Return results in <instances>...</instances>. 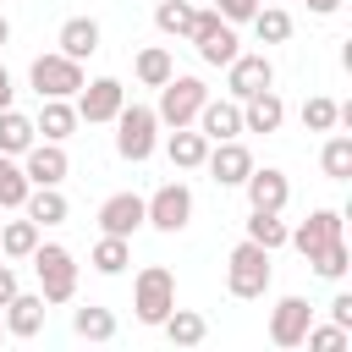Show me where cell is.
Instances as JSON below:
<instances>
[{
	"label": "cell",
	"instance_id": "6da1fadb",
	"mask_svg": "<svg viewBox=\"0 0 352 352\" xmlns=\"http://www.w3.org/2000/svg\"><path fill=\"white\" fill-rule=\"evenodd\" d=\"M226 292L242 297V302L264 297V292H270V248H258V242L242 236V242L231 248V258H226Z\"/></svg>",
	"mask_w": 352,
	"mask_h": 352
},
{
	"label": "cell",
	"instance_id": "7a4b0ae2",
	"mask_svg": "<svg viewBox=\"0 0 352 352\" xmlns=\"http://www.w3.org/2000/svg\"><path fill=\"white\" fill-rule=\"evenodd\" d=\"M28 258H33V270H38V297H44V302H72V297H77V258H72L60 242H38Z\"/></svg>",
	"mask_w": 352,
	"mask_h": 352
},
{
	"label": "cell",
	"instance_id": "3957f363",
	"mask_svg": "<svg viewBox=\"0 0 352 352\" xmlns=\"http://www.w3.org/2000/svg\"><path fill=\"white\" fill-rule=\"evenodd\" d=\"M154 132H160L154 104H121V110H116V154H121V160L143 165V160L154 154Z\"/></svg>",
	"mask_w": 352,
	"mask_h": 352
},
{
	"label": "cell",
	"instance_id": "277c9868",
	"mask_svg": "<svg viewBox=\"0 0 352 352\" xmlns=\"http://www.w3.org/2000/svg\"><path fill=\"white\" fill-rule=\"evenodd\" d=\"M187 38H192V50H198L204 66H231V60L242 55V50H236V28H231L214 6L192 16V33H187Z\"/></svg>",
	"mask_w": 352,
	"mask_h": 352
},
{
	"label": "cell",
	"instance_id": "5b68a950",
	"mask_svg": "<svg viewBox=\"0 0 352 352\" xmlns=\"http://www.w3.org/2000/svg\"><path fill=\"white\" fill-rule=\"evenodd\" d=\"M204 99H209V88H204V77H165L160 82V104H154V116H160V126H192V116L204 110Z\"/></svg>",
	"mask_w": 352,
	"mask_h": 352
},
{
	"label": "cell",
	"instance_id": "8992f818",
	"mask_svg": "<svg viewBox=\"0 0 352 352\" xmlns=\"http://www.w3.org/2000/svg\"><path fill=\"white\" fill-rule=\"evenodd\" d=\"M132 308H138L143 324H160V319L176 308V275H170L165 264L138 270V280H132Z\"/></svg>",
	"mask_w": 352,
	"mask_h": 352
},
{
	"label": "cell",
	"instance_id": "52a82bcc",
	"mask_svg": "<svg viewBox=\"0 0 352 352\" xmlns=\"http://www.w3.org/2000/svg\"><path fill=\"white\" fill-rule=\"evenodd\" d=\"M28 82L38 88V99H72L88 77H82V60H72V55H38L33 66H28Z\"/></svg>",
	"mask_w": 352,
	"mask_h": 352
},
{
	"label": "cell",
	"instance_id": "ba28073f",
	"mask_svg": "<svg viewBox=\"0 0 352 352\" xmlns=\"http://www.w3.org/2000/svg\"><path fill=\"white\" fill-rule=\"evenodd\" d=\"M187 220H192V192H187V182H165V187H154V198H143V226L176 236Z\"/></svg>",
	"mask_w": 352,
	"mask_h": 352
},
{
	"label": "cell",
	"instance_id": "9c48e42d",
	"mask_svg": "<svg viewBox=\"0 0 352 352\" xmlns=\"http://www.w3.org/2000/svg\"><path fill=\"white\" fill-rule=\"evenodd\" d=\"M66 170H72V160H66V148H60V143H50V138L38 143V138H33V143L22 148V176H28L33 187H60V182H66Z\"/></svg>",
	"mask_w": 352,
	"mask_h": 352
},
{
	"label": "cell",
	"instance_id": "30bf717a",
	"mask_svg": "<svg viewBox=\"0 0 352 352\" xmlns=\"http://www.w3.org/2000/svg\"><path fill=\"white\" fill-rule=\"evenodd\" d=\"M126 104V88L116 82V77H94V82H82L77 88V121H116V110Z\"/></svg>",
	"mask_w": 352,
	"mask_h": 352
},
{
	"label": "cell",
	"instance_id": "8fae6325",
	"mask_svg": "<svg viewBox=\"0 0 352 352\" xmlns=\"http://www.w3.org/2000/svg\"><path fill=\"white\" fill-rule=\"evenodd\" d=\"M308 324H314L308 297H280V302H275V314H270V341H275V346H302Z\"/></svg>",
	"mask_w": 352,
	"mask_h": 352
},
{
	"label": "cell",
	"instance_id": "7c38bea8",
	"mask_svg": "<svg viewBox=\"0 0 352 352\" xmlns=\"http://www.w3.org/2000/svg\"><path fill=\"white\" fill-rule=\"evenodd\" d=\"M275 82V66H270V55H236L231 66H226V88H231V99L242 104V99H253L258 88H270Z\"/></svg>",
	"mask_w": 352,
	"mask_h": 352
},
{
	"label": "cell",
	"instance_id": "4fadbf2b",
	"mask_svg": "<svg viewBox=\"0 0 352 352\" xmlns=\"http://www.w3.org/2000/svg\"><path fill=\"white\" fill-rule=\"evenodd\" d=\"M204 165H209V176H214L220 187H242L248 170H253V154H248V143L226 138V143H214V148L204 154Z\"/></svg>",
	"mask_w": 352,
	"mask_h": 352
},
{
	"label": "cell",
	"instance_id": "5bb4252c",
	"mask_svg": "<svg viewBox=\"0 0 352 352\" xmlns=\"http://www.w3.org/2000/svg\"><path fill=\"white\" fill-rule=\"evenodd\" d=\"M138 226H143V198H138V192H110V198L99 204V231H104V236H126V242H132Z\"/></svg>",
	"mask_w": 352,
	"mask_h": 352
},
{
	"label": "cell",
	"instance_id": "9a60e30c",
	"mask_svg": "<svg viewBox=\"0 0 352 352\" xmlns=\"http://www.w3.org/2000/svg\"><path fill=\"white\" fill-rule=\"evenodd\" d=\"M336 236H341V209H314V214H308L286 242H292L302 258H314V253H319L324 242H336Z\"/></svg>",
	"mask_w": 352,
	"mask_h": 352
},
{
	"label": "cell",
	"instance_id": "2e32d148",
	"mask_svg": "<svg viewBox=\"0 0 352 352\" xmlns=\"http://www.w3.org/2000/svg\"><path fill=\"white\" fill-rule=\"evenodd\" d=\"M192 121H198V132H204L209 143H226V138L242 132V104H236V99H204V110H198Z\"/></svg>",
	"mask_w": 352,
	"mask_h": 352
},
{
	"label": "cell",
	"instance_id": "e0dca14e",
	"mask_svg": "<svg viewBox=\"0 0 352 352\" xmlns=\"http://www.w3.org/2000/svg\"><path fill=\"white\" fill-rule=\"evenodd\" d=\"M242 187H248V204H253V209H286V198H292V182H286V170H275V165H264V170L253 165Z\"/></svg>",
	"mask_w": 352,
	"mask_h": 352
},
{
	"label": "cell",
	"instance_id": "ac0fdd59",
	"mask_svg": "<svg viewBox=\"0 0 352 352\" xmlns=\"http://www.w3.org/2000/svg\"><path fill=\"white\" fill-rule=\"evenodd\" d=\"M286 121V104L275 88H258L253 99H242V132H280Z\"/></svg>",
	"mask_w": 352,
	"mask_h": 352
},
{
	"label": "cell",
	"instance_id": "d6986e66",
	"mask_svg": "<svg viewBox=\"0 0 352 352\" xmlns=\"http://www.w3.org/2000/svg\"><path fill=\"white\" fill-rule=\"evenodd\" d=\"M6 330H11L16 341L38 336V330H44V297H38V292H16V297L6 302Z\"/></svg>",
	"mask_w": 352,
	"mask_h": 352
},
{
	"label": "cell",
	"instance_id": "ffe728a7",
	"mask_svg": "<svg viewBox=\"0 0 352 352\" xmlns=\"http://www.w3.org/2000/svg\"><path fill=\"white\" fill-rule=\"evenodd\" d=\"M55 44H60V55H72V60H88V55L99 50V22H94V16H66Z\"/></svg>",
	"mask_w": 352,
	"mask_h": 352
},
{
	"label": "cell",
	"instance_id": "44dd1931",
	"mask_svg": "<svg viewBox=\"0 0 352 352\" xmlns=\"http://www.w3.org/2000/svg\"><path fill=\"white\" fill-rule=\"evenodd\" d=\"M165 154H170V165H176V170H198V165H204V154H209V138H204V132H192V126H170Z\"/></svg>",
	"mask_w": 352,
	"mask_h": 352
},
{
	"label": "cell",
	"instance_id": "7402d4cb",
	"mask_svg": "<svg viewBox=\"0 0 352 352\" xmlns=\"http://www.w3.org/2000/svg\"><path fill=\"white\" fill-rule=\"evenodd\" d=\"M22 209H28V220H38V226H60V220L72 214V204H66L60 187H28Z\"/></svg>",
	"mask_w": 352,
	"mask_h": 352
},
{
	"label": "cell",
	"instance_id": "603a6c76",
	"mask_svg": "<svg viewBox=\"0 0 352 352\" xmlns=\"http://www.w3.org/2000/svg\"><path fill=\"white\" fill-rule=\"evenodd\" d=\"M50 143H66L72 132H77V104H66V99H44V110H38V121H33Z\"/></svg>",
	"mask_w": 352,
	"mask_h": 352
},
{
	"label": "cell",
	"instance_id": "cb8c5ba5",
	"mask_svg": "<svg viewBox=\"0 0 352 352\" xmlns=\"http://www.w3.org/2000/svg\"><path fill=\"white\" fill-rule=\"evenodd\" d=\"M286 236H292V226L280 220V209H253L248 214V242H258V248H286Z\"/></svg>",
	"mask_w": 352,
	"mask_h": 352
},
{
	"label": "cell",
	"instance_id": "d4e9b609",
	"mask_svg": "<svg viewBox=\"0 0 352 352\" xmlns=\"http://www.w3.org/2000/svg\"><path fill=\"white\" fill-rule=\"evenodd\" d=\"M160 330H165L176 346H198V341L209 336V319H204V314H192V308H170V314L160 319Z\"/></svg>",
	"mask_w": 352,
	"mask_h": 352
},
{
	"label": "cell",
	"instance_id": "484cf974",
	"mask_svg": "<svg viewBox=\"0 0 352 352\" xmlns=\"http://www.w3.org/2000/svg\"><path fill=\"white\" fill-rule=\"evenodd\" d=\"M88 264H94L99 275H121V270L132 264V242H126V236H99L94 253H88Z\"/></svg>",
	"mask_w": 352,
	"mask_h": 352
},
{
	"label": "cell",
	"instance_id": "4316f807",
	"mask_svg": "<svg viewBox=\"0 0 352 352\" xmlns=\"http://www.w3.org/2000/svg\"><path fill=\"white\" fill-rule=\"evenodd\" d=\"M33 138H38V126H33L22 110H11V104H6V110H0V154H22Z\"/></svg>",
	"mask_w": 352,
	"mask_h": 352
},
{
	"label": "cell",
	"instance_id": "83f0119b",
	"mask_svg": "<svg viewBox=\"0 0 352 352\" xmlns=\"http://www.w3.org/2000/svg\"><path fill=\"white\" fill-rule=\"evenodd\" d=\"M192 16H198L192 0H160V6H154V28L170 33V38H187V33H192Z\"/></svg>",
	"mask_w": 352,
	"mask_h": 352
},
{
	"label": "cell",
	"instance_id": "f1b7e54d",
	"mask_svg": "<svg viewBox=\"0 0 352 352\" xmlns=\"http://www.w3.org/2000/svg\"><path fill=\"white\" fill-rule=\"evenodd\" d=\"M72 330H77L82 341H110V336H116V314L88 302V308H77V314H72Z\"/></svg>",
	"mask_w": 352,
	"mask_h": 352
},
{
	"label": "cell",
	"instance_id": "f546056e",
	"mask_svg": "<svg viewBox=\"0 0 352 352\" xmlns=\"http://www.w3.org/2000/svg\"><path fill=\"white\" fill-rule=\"evenodd\" d=\"M38 248V220H11L0 231V258H28Z\"/></svg>",
	"mask_w": 352,
	"mask_h": 352
},
{
	"label": "cell",
	"instance_id": "4dcf8cb0",
	"mask_svg": "<svg viewBox=\"0 0 352 352\" xmlns=\"http://www.w3.org/2000/svg\"><path fill=\"white\" fill-rule=\"evenodd\" d=\"M28 176H22V165H16V154H0V209H22V198H28Z\"/></svg>",
	"mask_w": 352,
	"mask_h": 352
},
{
	"label": "cell",
	"instance_id": "1f68e13d",
	"mask_svg": "<svg viewBox=\"0 0 352 352\" xmlns=\"http://www.w3.org/2000/svg\"><path fill=\"white\" fill-rule=\"evenodd\" d=\"M253 33H258V44H286L292 38V16L280 6H258L253 11Z\"/></svg>",
	"mask_w": 352,
	"mask_h": 352
},
{
	"label": "cell",
	"instance_id": "d6a6232c",
	"mask_svg": "<svg viewBox=\"0 0 352 352\" xmlns=\"http://www.w3.org/2000/svg\"><path fill=\"white\" fill-rule=\"evenodd\" d=\"M176 72V60H170V50H160V44H148V50H138V82L143 88H160L165 77Z\"/></svg>",
	"mask_w": 352,
	"mask_h": 352
},
{
	"label": "cell",
	"instance_id": "836d02e7",
	"mask_svg": "<svg viewBox=\"0 0 352 352\" xmlns=\"http://www.w3.org/2000/svg\"><path fill=\"white\" fill-rule=\"evenodd\" d=\"M319 165H324V176H330V182H346V176H352V138H346V132H336V138L324 143Z\"/></svg>",
	"mask_w": 352,
	"mask_h": 352
},
{
	"label": "cell",
	"instance_id": "e575fe53",
	"mask_svg": "<svg viewBox=\"0 0 352 352\" xmlns=\"http://www.w3.org/2000/svg\"><path fill=\"white\" fill-rule=\"evenodd\" d=\"M336 121H341V104H336V99H324V94H314V99L302 104V126H308V132H330Z\"/></svg>",
	"mask_w": 352,
	"mask_h": 352
},
{
	"label": "cell",
	"instance_id": "d590c367",
	"mask_svg": "<svg viewBox=\"0 0 352 352\" xmlns=\"http://www.w3.org/2000/svg\"><path fill=\"white\" fill-rule=\"evenodd\" d=\"M346 258H352V253H346V242L336 236V242H324V248H319V253H314L308 264H314V270H319L324 280H341V275H346Z\"/></svg>",
	"mask_w": 352,
	"mask_h": 352
},
{
	"label": "cell",
	"instance_id": "8d00e7d4",
	"mask_svg": "<svg viewBox=\"0 0 352 352\" xmlns=\"http://www.w3.org/2000/svg\"><path fill=\"white\" fill-rule=\"evenodd\" d=\"M314 352H346V341H352V330H341V324H308V336H302Z\"/></svg>",
	"mask_w": 352,
	"mask_h": 352
},
{
	"label": "cell",
	"instance_id": "74e56055",
	"mask_svg": "<svg viewBox=\"0 0 352 352\" xmlns=\"http://www.w3.org/2000/svg\"><path fill=\"white\" fill-rule=\"evenodd\" d=\"M214 11L236 28V22H253V11H258V0H214Z\"/></svg>",
	"mask_w": 352,
	"mask_h": 352
},
{
	"label": "cell",
	"instance_id": "f35d334b",
	"mask_svg": "<svg viewBox=\"0 0 352 352\" xmlns=\"http://www.w3.org/2000/svg\"><path fill=\"white\" fill-rule=\"evenodd\" d=\"M330 324L352 330V292H336V302H330Z\"/></svg>",
	"mask_w": 352,
	"mask_h": 352
},
{
	"label": "cell",
	"instance_id": "ab89813d",
	"mask_svg": "<svg viewBox=\"0 0 352 352\" xmlns=\"http://www.w3.org/2000/svg\"><path fill=\"white\" fill-rule=\"evenodd\" d=\"M16 292H22V286H16V270H11V264H0V308H6Z\"/></svg>",
	"mask_w": 352,
	"mask_h": 352
},
{
	"label": "cell",
	"instance_id": "60d3db41",
	"mask_svg": "<svg viewBox=\"0 0 352 352\" xmlns=\"http://www.w3.org/2000/svg\"><path fill=\"white\" fill-rule=\"evenodd\" d=\"M11 94H16V88H11V72H6V66H0V110H6V104H11Z\"/></svg>",
	"mask_w": 352,
	"mask_h": 352
},
{
	"label": "cell",
	"instance_id": "b9f144b4",
	"mask_svg": "<svg viewBox=\"0 0 352 352\" xmlns=\"http://www.w3.org/2000/svg\"><path fill=\"white\" fill-rule=\"evenodd\" d=\"M308 11H319V16H330V11H341V0H308Z\"/></svg>",
	"mask_w": 352,
	"mask_h": 352
},
{
	"label": "cell",
	"instance_id": "7bdbcfd3",
	"mask_svg": "<svg viewBox=\"0 0 352 352\" xmlns=\"http://www.w3.org/2000/svg\"><path fill=\"white\" fill-rule=\"evenodd\" d=\"M6 44H11V22L0 16V50H6Z\"/></svg>",
	"mask_w": 352,
	"mask_h": 352
},
{
	"label": "cell",
	"instance_id": "ee69618b",
	"mask_svg": "<svg viewBox=\"0 0 352 352\" xmlns=\"http://www.w3.org/2000/svg\"><path fill=\"white\" fill-rule=\"evenodd\" d=\"M0 330H6V324H0Z\"/></svg>",
	"mask_w": 352,
	"mask_h": 352
}]
</instances>
